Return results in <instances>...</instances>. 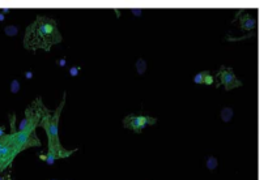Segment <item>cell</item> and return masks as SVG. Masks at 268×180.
Instances as JSON below:
<instances>
[{
    "label": "cell",
    "mask_w": 268,
    "mask_h": 180,
    "mask_svg": "<svg viewBox=\"0 0 268 180\" xmlns=\"http://www.w3.org/2000/svg\"><path fill=\"white\" fill-rule=\"evenodd\" d=\"M58 63H59V64H60V67H64V64H66V60H64V59H62V60H59Z\"/></svg>",
    "instance_id": "5bb4252c"
},
{
    "label": "cell",
    "mask_w": 268,
    "mask_h": 180,
    "mask_svg": "<svg viewBox=\"0 0 268 180\" xmlns=\"http://www.w3.org/2000/svg\"><path fill=\"white\" fill-rule=\"evenodd\" d=\"M63 41L58 22L48 16L40 14L30 25L26 28L24 35V47L26 50L50 51L52 46L59 45Z\"/></svg>",
    "instance_id": "6da1fadb"
},
{
    "label": "cell",
    "mask_w": 268,
    "mask_h": 180,
    "mask_svg": "<svg viewBox=\"0 0 268 180\" xmlns=\"http://www.w3.org/2000/svg\"><path fill=\"white\" fill-rule=\"evenodd\" d=\"M207 167H208V170H216V167H217V158L209 157L207 159Z\"/></svg>",
    "instance_id": "30bf717a"
},
{
    "label": "cell",
    "mask_w": 268,
    "mask_h": 180,
    "mask_svg": "<svg viewBox=\"0 0 268 180\" xmlns=\"http://www.w3.org/2000/svg\"><path fill=\"white\" fill-rule=\"evenodd\" d=\"M156 123H157V118H152V116H147V115L130 114L123 119L124 128L132 130L135 133H140L145 127L153 125Z\"/></svg>",
    "instance_id": "3957f363"
},
{
    "label": "cell",
    "mask_w": 268,
    "mask_h": 180,
    "mask_svg": "<svg viewBox=\"0 0 268 180\" xmlns=\"http://www.w3.org/2000/svg\"><path fill=\"white\" fill-rule=\"evenodd\" d=\"M0 180H6V178H4V176H2V175H0Z\"/></svg>",
    "instance_id": "2e32d148"
},
{
    "label": "cell",
    "mask_w": 268,
    "mask_h": 180,
    "mask_svg": "<svg viewBox=\"0 0 268 180\" xmlns=\"http://www.w3.org/2000/svg\"><path fill=\"white\" fill-rule=\"evenodd\" d=\"M4 31H6L7 35L13 37V35H16V34L18 33V28L17 26H7L6 29H4Z\"/></svg>",
    "instance_id": "8fae6325"
},
{
    "label": "cell",
    "mask_w": 268,
    "mask_h": 180,
    "mask_svg": "<svg viewBox=\"0 0 268 180\" xmlns=\"http://www.w3.org/2000/svg\"><path fill=\"white\" fill-rule=\"evenodd\" d=\"M64 105H66V93L63 94V98L60 101L59 106L54 111H48L47 114H45L40 121V127L45 129L46 136H47V146H48L47 149H48V152L55 154L56 159L68 158L77 152V149H72V150L64 149L59 138V120H60V115H62Z\"/></svg>",
    "instance_id": "7a4b0ae2"
},
{
    "label": "cell",
    "mask_w": 268,
    "mask_h": 180,
    "mask_svg": "<svg viewBox=\"0 0 268 180\" xmlns=\"http://www.w3.org/2000/svg\"><path fill=\"white\" fill-rule=\"evenodd\" d=\"M52 180H55V179H52Z\"/></svg>",
    "instance_id": "e0dca14e"
},
{
    "label": "cell",
    "mask_w": 268,
    "mask_h": 180,
    "mask_svg": "<svg viewBox=\"0 0 268 180\" xmlns=\"http://www.w3.org/2000/svg\"><path fill=\"white\" fill-rule=\"evenodd\" d=\"M216 77L220 80V85L225 87L226 91L242 86V81L237 79V76L234 75V71H233L232 68H226L225 65L220 67Z\"/></svg>",
    "instance_id": "277c9868"
},
{
    "label": "cell",
    "mask_w": 268,
    "mask_h": 180,
    "mask_svg": "<svg viewBox=\"0 0 268 180\" xmlns=\"http://www.w3.org/2000/svg\"><path fill=\"white\" fill-rule=\"evenodd\" d=\"M233 118V110L230 108V107H225V108H222L221 111V119L222 121H225V123H228V121H230Z\"/></svg>",
    "instance_id": "52a82bcc"
},
{
    "label": "cell",
    "mask_w": 268,
    "mask_h": 180,
    "mask_svg": "<svg viewBox=\"0 0 268 180\" xmlns=\"http://www.w3.org/2000/svg\"><path fill=\"white\" fill-rule=\"evenodd\" d=\"M79 71H80L79 67H74V68H71V69H70V73H71V76L75 77L77 73H79Z\"/></svg>",
    "instance_id": "4fadbf2b"
},
{
    "label": "cell",
    "mask_w": 268,
    "mask_h": 180,
    "mask_svg": "<svg viewBox=\"0 0 268 180\" xmlns=\"http://www.w3.org/2000/svg\"><path fill=\"white\" fill-rule=\"evenodd\" d=\"M26 77L28 79H32V72H26Z\"/></svg>",
    "instance_id": "9a60e30c"
},
{
    "label": "cell",
    "mask_w": 268,
    "mask_h": 180,
    "mask_svg": "<svg viewBox=\"0 0 268 180\" xmlns=\"http://www.w3.org/2000/svg\"><path fill=\"white\" fill-rule=\"evenodd\" d=\"M11 91L13 94H16V93H18L20 91V82H18L17 80H13L12 81V84H11Z\"/></svg>",
    "instance_id": "7c38bea8"
},
{
    "label": "cell",
    "mask_w": 268,
    "mask_h": 180,
    "mask_svg": "<svg viewBox=\"0 0 268 180\" xmlns=\"http://www.w3.org/2000/svg\"><path fill=\"white\" fill-rule=\"evenodd\" d=\"M41 158L45 160L47 164H54V162H55V159H56L55 154L51 153V152H48V150H47V154H46V155H41Z\"/></svg>",
    "instance_id": "ba28073f"
},
{
    "label": "cell",
    "mask_w": 268,
    "mask_h": 180,
    "mask_svg": "<svg viewBox=\"0 0 268 180\" xmlns=\"http://www.w3.org/2000/svg\"><path fill=\"white\" fill-rule=\"evenodd\" d=\"M256 26V20L250 13H243L240 16V28L243 31H250Z\"/></svg>",
    "instance_id": "5b68a950"
},
{
    "label": "cell",
    "mask_w": 268,
    "mask_h": 180,
    "mask_svg": "<svg viewBox=\"0 0 268 180\" xmlns=\"http://www.w3.org/2000/svg\"><path fill=\"white\" fill-rule=\"evenodd\" d=\"M194 82L199 85H213L214 84V77L211 75L209 71H203L199 72L198 75H195Z\"/></svg>",
    "instance_id": "8992f818"
},
{
    "label": "cell",
    "mask_w": 268,
    "mask_h": 180,
    "mask_svg": "<svg viewBox=\"0 0 268 180\" xmlns=\"http://www.w3.org/2000/svg\"><path fill=\"white\" fill-rule=\"evenodd\" d=\"M136 68H138L139 75H143L144 72H145V69H147V63H145V60L139 59L138 63H136Z\"/></svg>",
    "instance_id": "9c48e42d"
}]
</instances>
